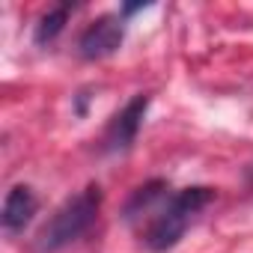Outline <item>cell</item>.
I'll return each mask as SVG.
<instances>
[{
  "instance_id": "8992f818",
  "label": "cell",
  "mask_w": 253,
  "mask_h": 253,
  "mask_svg": "<svg viewBox=\"0 0 253 253\" xmlns=\"http://www.w3.org/2000/svg\"><path fill=\"white\" fill-rule=\"evenodd\" d=\"M167 191V182H161V179H155V182H146L143 188H137L134 191V197L128 200V206H125V217L128 220H134L137 214H143L161 194Z\"/></svg>"
},
{
  "instance_id": "277c9868",
  "label": "cell",
  "mask_w": 253,
  "mask_h": 253,
  "mask_svg": "<svg viewBox=\"0 0 253 253\" xmlns=\"http://www.w3.org/2000/svg\"><path fill=\"white\" fill-rule=\"evenodd\" d=\"M122 36H125V27H122V18L116 15H101L95 18L84 33H81V57L84 60H104L110 57L119 45H122Z\"/></svg>"
},
{
  "instance_id": "3957f363",
  "label": "cell",
  "mask_w": 253,
  "mask_h": 253,
  "mask_svg": "<svg viewBox=\"0 0 253 253\" xmlns=\"http://www.w3.org/2000/svg\"><path fill=\"white\" fill-rule=\"evenodd\" d=\"M146 107H149V95H134L128 104H125L104 128V137H101V149L104 152H125L131 149V143L137 140V131L143 125V116H146Z\"/></svg>"
},
{
  "instance_id": "ba28073f",
  "label": "cell",
  "mask_w": 253,
  "mask_h": 253,
  "mask_svg": "<svg viewBox=\"0 0 253 253\" xmlns=\"http://www.w3.org/2000/svg\"><path fill=\"white\" fill-rule=\"evenodd\" d=\"M137 9H146V3H134V6H125L122 12H125V15H134Z\"/></svg>"
},
{
  "instance_id": "6da1fadb",
  "label": "cell",
  "mask_w": 253,
  "mask_h": 253,
  "mask_svg": "<svg viewBox=\"0 0 253 253\" xmlns=\"http://www.w3.org/2000/svg\"><path fill=\"white\" fill-rule=\"evenodd\" d=\"M98 209H101V188L98 185H86L81 194L69 197L48 217V223L36 235V250L39 253H57V250L69 247L72 241H78L95 223Z\"/></svg>"
},
{
  "instance_id": "7a4b0ae2",
  "label": "cell",
  "mask_w": 253,
  "mask_h": 253,
  "mask_svg": "<svg viewBox=\"0 0 253 253\" xmlns=\"http://www.w3.org/2000/svg\"><path fill=\"white\" fill-rule=\"evenodd\" d=\"M214 200V191L206 185H194L185 188L179 194H173L167 200V206L155 214V220L146 229V247L155 253H164L170 247H176L185 235V229L191 226V220Z\"/></svg>"
},
{
  "instance_id": "52a82bcc",
  "label": "cell",
  "mask_w": 253,
  "mask_h": 253,
  "mask_svg": "<svg viewBox=\"0 0 253 253\" xmlns=\"http://www.w3.org/2000/svg\"><path fill=\"white\" fill-rule=\"evenodd\" d=\"M66 21H69V6L48 9V12L39 18V24H36V42H39V45H48V42H54V39L63 33Z\"/></svg>"
},
{
  "instance_id": "5b68a950",
  "label": "cell",
  "mask_w": 253,
  "mask_h": 253,
  "mask_svg": "<svg viewBox=\"0 0 253 253\" xmlns=\"http://www.w3.org/2000/svg\"><path fill=\"white\" fill-rule=\"evenodd\" d=\"M36 209H39L36 194H33L27 185H15V188L6 194V200H3V211H0L3 229H6V232H21V229L33 220Z\"/></svg>"
}]
</instances>
